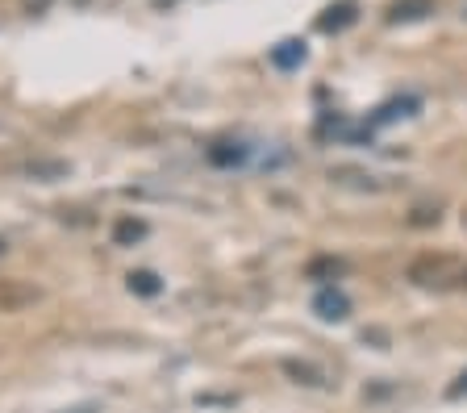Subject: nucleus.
<instances>
[{
	"instance_id": "nucleus-1",
	"label": "nucleus",
	"mask_w": 467,
	"mask_h": 413,
	"mask_svg": "<svg viewBox=\"0 0 467 413\" xmlns=\"http://www.w3.org/2000/svg\"><path fill=\"white\" fill-rule=\"evenodd\" d=\"M409 280L426 293H447V288L467 284V263L455 255H421L409 263Z\"/></svg>"
},
{
	"instance_id": "nucleus-2",
	"label": "nucleus",
	"mask_w": 467,
	"mask_h": 413,
	"mask_svg": "<svg viewBox=\"0 0 467 413\" xmlns=\"http://www.w3.org/2000/svg\"><path fill=\"white\" fill-rule=\"evenodd\" d=\"M42 293L26 280H13V275H0V314H17L26 305H38Z\"/></svg>"
},
{
	"instance_id": "nucleus-3",
	"label": "nucleus",
	"mask_w": 467,
	"mask_h": 413,
	"mask_svg": "<svg viewBox=\"0 0 467 413\" xmlns=\"http://www.w3.org/2000/svg\"><path fill=\"white\" fill-rule=\"evenodd\" d=\"M313 314H317L321 322H342V317L350 314L347 293H338V288H321V293L313 296Z\"/></svg>"
},
{
	"instance_id": "nucleus-4",
	"label": "nucleus",
	"mask_w": 467,
	"mask_h": 413,
	"mask_svg": "<svg viewBox=\"0 0 467 413\" xmlns=\"http://www.w3.org/2000/svg\"><path fill=\"white\" fill-rule=\"evenodd\" d=\"M350 21H355V0H338V5H330V9L317 17V30L321 34H338V30H347Z\"/></svg>"
},
{
	"instance_id": "nucleus-5",
	"label": "nucleus",
	"mask_w": 467,
	"mask_h": 413,
	"mask_svg": "<svg viewBox=\"0 0 467 413\" xmlns=\"http://www.w3.org/2000/svg\"><path fill=\"white\" fill-rule=\"evenodd\" d=\"M21 176L29 180H42V184H50V180H63L67 176V163L63 159H29V163H21Z\"/></svg>"
},
{
	"instance_id": "nucleus-6",
	"label": "nucleus",
	"mask_w": 467,
	"mask_h": 413,
	"mask_svg": "<svg viewBox=\"0 0 467 413\" xmlns=\"http://www.w3.org/2000/svg\"><path fill=\"white\" fill-rule=\"evenodd\" d=\"M146 238V222L142 217H117L113 222V243L117 246H134Z\"/></svg>"
},
{
	"instance_id": "nucleus-7",
	"label": "nucleus",
	"mask_w": 467,
	"mask_h": 413,
	"mask_svg": "<svg viewBox=\"0 0 467 413\" xmlns=\"http://www.w3.org/2000/svg\"><path fill=\"white\" fill-rule=\"evenodd\" d=\"M243 159H246L243 142H213V147H209V163H213V168H238Z\"/></svg>"
},
{
	"instance_id": "nucleus-8",
	"label": "nucleus",
	"mask_w": 467,
	"mask_h": 413,
	"mask_svg": "<svg viewBox=\"0 0 467 413\" xmlns=\"http://www.w3.org/2000/svg\"><path fill=\"white\" fill-rule=\"evenodd\" d=\"M284 372L296 384H309V388H326V372L313 364H301V359H284Z\"/></svg>"
},
{
	"instance_id": "nucleus-9",
	"label": "nucleus",
	"mask_w": 467,
	"mask_h": 413,
	"mask_svg": "<svg viewBox=\"0 0 467 413\" xmlns=\"http://www.w3.org/2000/svg\"><path fill=\"white\" fill-rule=\"evenodd\" d=\"M272 63H275L280 71L301 67V63H305V42H280V46L272 50Z\"/></svg>"
},
{
	"instance_id": "nucleus-10",
	"label": "nucleus",
	"mask_w": 467,
	"mask_h": 413,
	"mask_svg": "<svg viewBox=\"0 0 467 413\" xmlns=\"http://www.w3.org/2000/svg\"><path fill=\"white\" fill-rule=\"evenodd\" d=\"M430 13V0H397L389 9V21L397 26V21H418V17H426Z\"/></svg>"
},
{
	"instance_id": "nucleus-11",
	"label": "nucleus",
	"mask_w": 467,
	"mask_h": 413,
	"mask_svg": "<svg viewBox=\"0 0 467 413\" xmlns=\"http://www.w3.org/2000/svg\"><path fill=\"white\" fill-rule=\"evenodd\" d=\"M126 280H130V293H138V296H159V293H163L159 275H155V272H146V267H142V272H130Z\"/></svg>"
},
{
	"instance_id": "nucleus-12",
	"label": "nucleus",
	"mask_w": 467,
	"mask_h": 413,
	"mask_svg": "<svg viewBox=\"0 0 467 413\" xmlns=\"http://www.w3.org/2000/svg\"><path fill=\"white\" fill-rule=\"evenodd\" d=\"M342 267H347L342 259H313V263H309V275H313V280H321V275H338Z\"/></svg>"
},
{
	"instance_id": "nucleus-13",
	"label": "nucleus",
	"mask_w": 467,
	"mask_h": 413,
	"mask_svg": "<svg viewBox=\"0 0 467 413\" xmlns=\"http://www.w3.org/2000/svg\"><path fill=\"white\" fill-rule=\"evenodd\" d=\"M50 5H55V0H21V9H26L29 17H42V13H50Z\"/></svg>"
},
{
	"instance_id": "nucleus-14",
	"label": "nucleus",
	"mask_w": 467,
	"mask_h": 413,
	"mask_svg": "<svg viewBox=\"0 0 467 413\" xmlns=\"http://www.w3.org/2000/svg\"><path fill=\"white\" fill-rule=\"evenodd\" d=\"M447 397H451V401H459V397H467V372L459 376L455 384H451V388H447Z\"/></svg>"
},
{
	"instance_id": "nucleus-15",
	"label": "nucleus",
	"mask_w": 467,
	"mask_h": 413,
	"mask_svg": "<svg viewBox=\"0 0 467 413\" xmlns=\"http://www.w3.org/2000/svg\"><path fill=\"white\" fill-rule=\"evenodd\" d=\"M413 226H438V213H430V209H418V213H413Z\"/></svg>"
},
{
	"instance_id": "nucleus-16",
	"label": "nucleus",
	"mask_w": 467,
	"mask_h": 413,
	"mask_svg": "<svg viewBox=\"0 0 467 413\" xmlns=\"http://www.w3.org/2000/svg\"><path fill=\"white\" fill-rule=\"evenodd\" d=\"M155 9H171V5H180V0H150Z\"/></svg>"
},
{
	"instance_id": "nucleus-17",
	"label": "nucleus",
	"mask_w": 467,
	"mask_h": 413,
	"mask_svg": "<svg viewBox=\"0 0 467 413\" xmlns=\"http://www.w3.org/2000/svg\"><path fill=\"white\" fill-rule=\"evenodd\" d=\"M71 5H76V9H92V5H97V0H71Z\"/></svg>"
},
{
	"instance_id": "nucleus-18",
	"label": "nucleus",
	"mask_w": 467,
	"mask_h": 413,
	"mask_svg": "<svg viewBox=\"0 0 467 413\" xmlns=\"http://www.w3.org/2000/svg\"><path fill=\"white\" fill-rule=\"evenodd\" d=\"M5 251H9V243H5V238H0V255H5Z\"/></svg>"
},
{
	"instance_id": "nucleus-19",
	"label": "nucleus",
	"mask_w": 467,
	"mask_h": 413,
	"mask_svg": "<svg viewBox=\"0 0 467 413\" xmlns=\"http://www.w3.org/2000/svg\"><path fill=\"white\" fill-rule=\"evenodd\" d=\"M463 222H467V213H463Z\"/></svg>"
}]
</instances>
